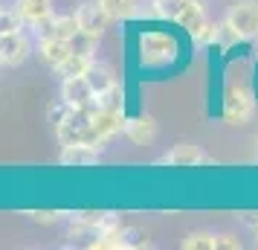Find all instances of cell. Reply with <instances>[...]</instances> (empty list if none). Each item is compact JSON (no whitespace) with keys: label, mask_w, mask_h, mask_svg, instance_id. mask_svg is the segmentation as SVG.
I'll return each instance as SVG.
<instances>
[{"label":"cell","mask_w":258,"mask_h":250,"mask_svg":"<svg viewBox=\"0 0 258 250\" xmlns=\"http://www.w3.org/2000/svg\"><path fill=\"white\" fill-rule=\"evenodd\" d=\"M76 15H79V24H82V32L90 38H102L105 35L107 24L113 21L110 15L102 9V3H82L79 9H76Z\"/></svg>","instance_id":"cell-6"},{"label":"cell","mask_w":258,"mask_h":250,"mask_svg":"<svg viewBox=\"0 0 258 250\" xmlns=\"http://www.w3.org/2000/svg\"><path fill=\"white\" fill-rule=\"evenodd\" d=\"M93 64H96L93 53H79V49H73L70 59L64 61V64H61V67H58L55 73H58L61 79H73V76H87Z\"/></svg>","instance_id":"cell-12"},{"label":"cell","mask_w":258,"mask_h":250,"mask_svg":"<svg viewBox=\"0 0 258 250\" xmlns=\"http://www.w3.org/2000/svg\"><path fill=\"white\" fill-rule=\"evenodd\" d=\"M38 41L44 38H58V41H73V38L82 32V24H79V15H52L41 18L38 24H32Z\"/></svg>","instance_id":"cell-3"},{"label":"cell","mask_w":258,"mask_h":250,"mask_svg":"<svg viewBox=\"0 0 258 250\" xmlns=\"http://www.w3.org/2000/svg\"><path fill=\"white\" fill-rule=\"evenodd\" d=\"M255 238H258V227H255Z\"/></svg>","instance_id":"cell-25"},{"label":"cell","mask_w":258,"mask_h":250,"mask_svg":"<svg viewBox=\"0 0 258 250\" xmlns=\"http://www.w3.org/2000/svg\"><path fill=\"white\" fill-rule=\"evenodd\" d=\"M160 163L165 166H198V163H212V157L200 152V145L195 143H177L165 157H160Z\"/></svg>","instance_id":"cell-8"},{"label":"cell","mask_w":258,"mask_h":250,"mask_svg":"<svg viewBox=\"0 0 258 250\" xmlns=\"http://www.w3.org/2000/svg\"><path fill=\"white\" fill-rule=\"evenodd\" d=\"M183 3H186V0H151V9H154V15H160L165 21H177Z\"/></svg>","instance_id":"cell-20"},{"label":"cell","mask_w":258,"mask_h":250,"mask_svg":"<svg viewBox=\"0 0 258 250\" xmlns=\"http://www.w3.org/2000/svg\"><path fill=\"white\" fill-rule=\"evenodd\" d=\"M61 215H64V213H58V210H32V213H29V218H32V221H38V224H55Z\"/></svg>","instance_id":"cell-23"},{"label":"cell","mask_w":258,"mask_h":250,"mask_svg":"<svg viewBox=\"0 0 258 250\" xmlns=\"http://www.w3.org/2000/svg\"><path fill=\"white\" fill-rule=\"evenodd\" d=\"M87 247H93V250H122L125 247V227L116 224V227H110V230H105V233L96 236Z\"/></svg>","instance_id":"cell-15"},{"label":"cell","mask_w":258,"mask_h":250,"mask_svg":"<svg viewBox=\"0 0 258 250\" xmlns=\"http://www.w3.org/2000/svg\"><path fill=\"white\" fill-rule=\"evenodd\" d=\"M87 82L93 84L96 93H105L107 87H113V84H116V79H113V73H110L107 64H99V61H96L93 67H90V73H87Z\"/></svg>","instance_id":"cell-17"},{"label":"cell","mask_w":258,"mask_h":250,"mask_svg":"<svg viewBox=\"0 0 258 250\" xmlns=\"http://www.w3.org/2000/svg\"><path fill=\"white\" fill-rule=\"evenodd\" d=\"M226 24L232 26L238 38L258 35V0H241L226 12Z\"/></svg>","instance_id":"cell-5"},{"label":"cell","mask_w":258,"mask_h":250,"mask_svg":"<svg viewBox=\"0 0 258 250\" xmlns=\"http://www.w3.org/2000/svg\"><path fill=\"white\" fill-rule=\"evenodd\" d=\"M122 99H125V93H122L119 84L107 87L105 93H96V102H99V108H105V111H122V108H125Z\"/></svg>","instance_id":"cell-19"},{"label":"cell","mask_w":258,"mask_h":250,"mask_svg":"<svg viewBox=\"0 0 258 250\" xmlns=\"http://www.w3.org/2000/svg\"><path fill=\"white\" fill-rule=\"evenodd\" d=\"M125 114L122 111H105V108H99L96 111V117L90 119V125H87V131H84V145H99L107 143L110 137H116L119 131H125Z\"/></svg>","instance_id":"cell-1"},{"label":"cell","mask_w":258,"mask_h":250,"mask_svg":"<svg viewBox=\"0 0 258 250\" xmlns=\"http://www.w3.org/2000/svg\"><path fill=\"white\" fill-rule=\"evenodd\" d=\"M177 56V41L168 32H148L140 38V59L148 67H163Z\"/></svg>","instance_id":"cell-2"},{"label":"cell","mask_w":258,"mask_h":250,"mask_svg":"<svg viewBox=\"0 0 258 250\" xmlns=\"http://www.w3.org/2000/svg\"><path fill=\"white\" fill-rule=\"evenodd\" d=\"M70 53H73L70 41H58V38H44V41H38V59L44 61L47 67H52V70H58L61 64L70 59Z\"/></svg>","instance_id":"cell-9"},{"label":"cell","mask_w":258,"mask_h":250,"mask_svg":"<svg viewBox=\"0 0 258 250\" xmlns=\"http://www.w3.org/2000/svg\"><path fill=\"white\" fill-rule=\"evenodd\" d=\"M24 15L18 12V6L15 9H3L0 15V32H21V26H24Z\"/></svg>","instance_id":"cell-21"},{"label":"cell","mask_w":258,"mask_h":250,"mask_svg":"<svg viewBox=\"0 0 258 250\" xmlns=\"http://www.w3.org/2000/svg\"><path fill=\"white\" fill-rule=\"evenodd\" d=\"M125 247H137V250L151 247V238L145 236L140 227H125Z\"/></svg>","instance_id":"cell-22"},{"label":"cell","mask_w":258,"mask_h":250,"mask_svg":"<svg viewBox=\"0 0 258 250\" xmlns=\"http://www.w3.org/2000/svg\"><path fill=\"white\" fill-rule=\"evenodd\" d=\"M125 137H128L131 143L137 145H148L157 137V122H154V117H134L125 122Z\"/></svg>","instance_id":"cell-11"},{"label":"cell","mask_w":258,"mask_h":250,"mask_svg":"<svg viewBox=\"0 0 258 250\" xmlns=\"http://www.w3.org/2000/svg\"><path fill=\"white\" fill-rule=\"evenodd\" d=\"M61 99H67L70 105H84L96 99V90L87 82V76H73V79H61Z\"/></svg>","instance_id":"cell-10"},{"label":"cell","mask_w":258,"mask_h":250,"mask_svg":"<svg viewBox=\"0 0 258 250\" xmlns=\"http://www.w3.org/2000/svg\"><path fill=\"white\" fill-rule=\"evenodd\" d=\"M18 12L24 15L26 24L32 26L52 12V0H18Z\"/></svg>","instance_id":"cell-14"},{"label":"cell","mask_w":258,"mask_h":250,"mask_svg":"<svg viewBox=\"0 0 258 250\" xmlns=\"http://www.w3.org/2000/svg\"><path fill=\"white\" fill-rule=\"evenodd\" d=\"M29 56V41L21 32H0V61L3 67H21Z\"/></svg>","instance_id":"cell-7"},{"label":"cell","mask_w":258,"mask_h":250,"mask_svg":"<svg viewBox=\"0 0 258 250\" xmlns=\"http://www.w3.org/2000/svg\"><path fill=\"white\" fill-rule=\"evenodd\" d=\"M252 117V93L244 84H229L223 93V119L229 125H246Z\"/></svg>","instance_id":"cell-4"},{"label":"cell","mask_w":258,"mask_h":250,"mask_svg":"<svg viewBox=\"0 0 258 250\" xmlns=\"http://www.w3.org/2000/svg\"><path fill=\"white\" fill-rule=\"evenodd\" d=\"M99 3L113 21H128L137 15V0H99Z\"/></svg>","instance_id":"cell-16"},{"label":"cell","mask_w":258,"mask_h":250,"mask_svg":"<svg viewBox=\"0 0 258 250\" xmlns=\"http://www.w3.org/2000/svg\"><path fill=\"white\" fill-rule=\"evenodd\" d=\"M61 163L67 166H93L99 163V148L96 145H64V155H61Z\"/></svg>","instance_id":"cell-13"},{"label":"cell","mask_w":258,"mask_h":250,"mask_svg":"<svg viewBox=\"0 0 258 250\" xmlns=\"http://www.w3.org/2000/svg\"><path fill=\"white\" fill-rule=\"evenodd\" d=\"M218 250H241V238L238 236H218Z\"/></svg>","instance_id":"cell-24"},{"label":"cell","mask_w":258,"mask_h":250,"mask_svg":"<svg viewBox=\"0 0 258 250\" xmlns=\"http://www.w3.org/2000/svg\"><path fill=\"white\" fill-rule=\"evenodd\" d=\"M183 250H218V236L215 233H203V230L188 233L183 238Z\"/></svg>","instance_id":"cell-18"}]
</instances>
